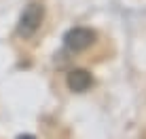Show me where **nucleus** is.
I'll use <instances>...</instances> for the list:
<instances>
[{
	"label": "nucleus",
	"instance_id": "f257e3e1",
	"mask_svg": "<svg viewBox=\"0 0 146 139\" xmlns=\"http://www.w3.org/2000/svg\"><path fill=\"white\" fill-rule=\"evenodd\" d=\"M44 19V7L40 2H30L26 9H23L21 17H19V23H17V34L23 38H30L38 32L40 23Z\"/></svg>",
	"mask_w": 146,
	"mask_h": 139
},
{
	"label": "nucleus",
	"instance_id": "7ed1b4c3",
	"mask_svg": "<svg viewBox=\"0 0 146 139\" xmlns=\"http://www.w3.org/2000/svg\"><path fill=\"white\" fill-rule=\"evenodd\" d=\"M66 84H68L70 91H74V93H85V91H89V89H91L93 78H91V74H89L87 70L74 68V70H70V72H68Z\"/></svg>",
	"mask_w": 146,
	"mask_h": 139
},
{
	"label": "nucleus",
	"instance_id": "f03ea898",
	"mask_svg": "<svg viewBox=\"0 0 146 139\" xmlns=\"http://www.w3.org/2000/svg\"><path fill=\"white\" fill-rule=\"evenodd\" d=\"M95 42V32L89 28H72L64 36V44L74 53H80L85 49H89Z\"/></svg>",
	"mask_w": 146,
	"mask_h": 139
},
{
	"label": "nucleus",
	"instance_id": "20e7f679",
	"mask_svg": "<svg viewBox=\"0 0 146 139\" xmlns=\"http://www.w3.org/2000/svg\"><path fill=\"white\" fill-rule=\"evenodd\" d=\"M17 139H36V137H34V135H28V133H26V135H19Z\"/></svg>",
	"mask_w": 146,
	"mask_h": 139
}]
</instances>
